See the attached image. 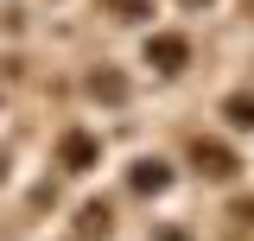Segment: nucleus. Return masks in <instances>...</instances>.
<instances>
[{"label":"nucleus","instance_id":"nucleus-1","mask_svg":"<svg viewBox=\"0 0 254 241\" xmlns=\"http://www.w3.org/2000/svg\"><path fill=\"white\" fill-rule=\"evenodd\" d=\"M190 165H197L203 178H216V184L242 172V165H235V152L222 146V140H190Z\"/></svg>","mask_w":254,"mask_h":241},{"label":"nucleus","instance_id":"nucleus-2","mask_svg":"<svg viewBox=\"0 0 254 241\" xmlns=\"http://www.w3.org/2000/svg\"><path fill=\"white\" fill-rule=\"evenodd\" d=\"M146 63H153V70H165V76H178V70L190 63V38H178V32L146 38Z\"/></svg>","mask_w":254,"mask_h":241},{"label":"nucleus","instance_id":"nucleus-3","mask_svg":"<svg viewBox=\"0 0 254 241\" xmlns=\"http://www.w3.org/2000/svg\"><path fill=\"white\" fill-rule=\"evenodd\" d=\"M58 159H64V172H89L95 165V140L83 133V127H70V133L58 140Z\"/></svg>","mask_w":254,"mask_h":241},{"label":"nucleus","instance_id":"nucleus-4","mask_svg":"<svg viewBox=\"0 0 254 241\" xmlns=\"http://www.w3.org/2000/svg\"><path fill=\"white\" fill-rule=\"evenodd\" d=\"M222 115H229V127H242V133H248V127H254V95H229V102H222Z\"/></svg>","mask_w":254,"mask_h":241},{"label":"nucleus","instance_id":"nucleus-5","mask_svg":"<svg viewBox=\"0 0 254 241\" xmlns=\"http://www.w3.org/2000/svg\"><path fill=\"white\" fill-rule=\"evenodd\" d=\"M133 190H165V165L159 159H140L133 165Z\"/></svg>","mask_w":254,"mask_h":241},{"label":"nucleus","instance_id":"nucleus-6","mask_svg":"<svg viewBox=\"0 0 254 241\" xmlns=\"http://www.w3.org/2000/svg\"><path fill=\"white\" fill-rule=\"evenodd\" d=\"M115 19H153V0H102Z\"/></svg>","mask_w":254,"mask_h":241},{"label":"nucleus","instance_id":"nucleus-7","mask_svg":"<svg viewBox=\"0 0 254 241\" xmlns=\"http://www.w3.org/2000/svg\"><path fill=\"white\" fill-rule=\"evenodd\" d=\"M89 95H102V102H127V83H121V76H89Z\"/></svg>","mask_w":254,"mask_h":241},{"label":"nucleus","instance_id":"nucleus-8","mask_svg":"<svg viewBox=\"0 0 254 241\" xmlns=\"http://www.w3.org/2000/svg\"><path fill=\"white\" fill-rule=\"evenodd\" d=\"M76 229H83V235H108V210H102V203H89V210H83V222H76Z\"/></svg>","mask_w":254,"mask_h":241},{"label":"nucleus","instance_id":"nucleus-9","mask_svg":"<svg viewBox=\"0 0 254 241\" xmlns=\"http://www.w3.org/2000/svg\"><path fill=\"white\" fill-rule=\"evenodd\" d=\"M153 241H190V229H178V222H172V229H159Z\"/></svg>","mask_w":254,"mask_h":241}]
</instances>
